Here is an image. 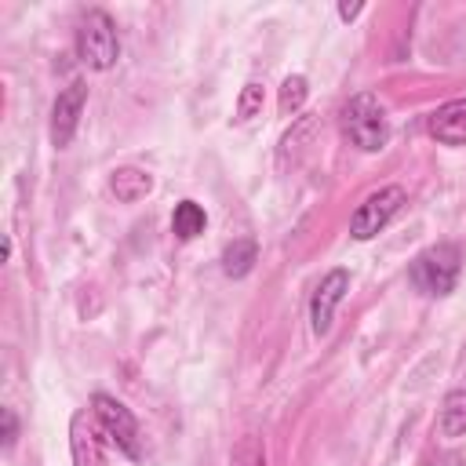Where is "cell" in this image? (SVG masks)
<instances>
[{"instance_id": "1", "label": "cell", "mask_w": 466, "mask_h": 466, "mask_svg": "<svg viewBox=\"0 0 466 466\" xmlns=\"http://www.w3.org/2000/svg\"><path fill=\"white\" fill-rule=\"evenodd\" d=\"M342 135H346L353 146L368 149V153L382 149L386 138H390V124H386L382 102H379L375 95H368V91H364V95H353V98L342 106Z\"/></svg>"}, {"instance_id": "2", "label": "cell", "mask_w": 466, "mask_h": 466, "mask_svg": "<svg viewBox=\"0 0 466 466\" xmlns=\"http://www.w3.org/2000/svg\"><path fill=\"white\" fill-rule=\"evenodd\" d=\"M76 55L84 66L91 69H109L120 55V44H116V25L106 11H87L76 25Z\"/></svg>"}, {"instance_id": "3", "label": "cell", "mask_w": 466, "mask_h": 466, "mask_svg": "<svg viewBox=\"0 0 466 466\" xmlns=\"http://www.w3.org/2000/svg\"><path fill=\"white\" fill-rule=\"evenodd\" d=\"M459 248L455 244H433L411 262V284L426 295H448L459 280Z\"/></svg>"}, {"instance_id": "4", "label": "cell", "mask_w": 466, "mask_h": 466, "mask_svg": "<svg viewBox=\"0 0 466 466\" xmlns=\"http://www.w3.org/2000/svg\"><path fill=\"white\" fill-rule=\"evenodd\" d=\"M91 411L98 419V426L106 430L109 444H116V451H124L127 459H142V444H138V426L135 415L109 393H95L91 397Z\"/></svg>"}, {"instance_id": "5", "label": "cell", "mask_w": 466, "mask_h": 466, "mask_svg": "<svg viewBox=\"0 0 466 466\" xmlns=\"http://www.w3.org/2000/svg\"><path fill=\"white\" fill-rule=\"evenodd\" d=\"M400 204H404V189H400V186H382V189H375L371 197H364V200L357 204V211H353V218H350V233H353L357 240H371V237L400 211Z\"/></svg>"}, {"instance_id": "6", "label": "cell", "mask_w": 466, "mask_h": 466, "mask_svg": "<svg viewBox=\"0 0 466 466\" xmlns=\"http://www.w3.org/2000/svg\"><path fill=\"white\" fill-rule=\"evenodd\" d=\"M106 430L98 426L95 411L84 408L73 415L69 422V448H73V466H109V455H106Z\"/></svg>"}, {"instance_id": "7", "label": "cell", "mask_w": 466, "mask_h": 466, "mask_svg": "<svg viewBox=\"0 0 466 466\" xmlns=\"http://www.w3.org/2000/svg\"><path fill=\"white\" fill-rule=\"evenodd\" d=\"M84 98H87V87L80 80H73L66 91H58L55 106H51V142L58 149H66L76 135V124H80V109H84Z\"/></svg>"}, {"instance_id": "8", "label": "cell", "mask_w": 466, "mask_h": 466, "mask_svg": "<svg viewBox=\"0 0 466 466\" xmlns=\"http://www.w3.org/2000/svg\"><path fill=\"white\" fill-rule=\"evenodd\" d=\"M350 291V273L346 269H331L317 291H313V302H309V320H313V331L324 335L331 328V317H335V306L342 302V295Z\"/></svg>"}, {"instance_id": "9", "label": "cell", "mask_w": 466, "mask_h": 466, "mask_svg": "<svg viewBox=\"0 0 466 466\" xmlns=\"http://www.w3.org/2000/svg\"><path fill=\"white\" fill-rule=\"evenodd\" d=\"M430 135L444 146H462L466 142V98H451L437 106V113L430 116Z\"/></svg>"}, {"instance_id": "10", "label": "cell", "mask_w": 466, "mask_h": 466, "mask_svg": "<svg viewBox=\"0 0 466 466\" xmlns=\"http://www.w3.org/2000/svg\"><path fill=\"white\" fill-rule=\"evenodd\" d=\"M109 189H113V197L120 204H135L153 189V178L146 171H138V167H116L113 178H109Z\"/></svg>"}, {"instance_id": "11", "label": "cell", "mask_w": 466, "mask_h": 466, "mask_svg": "<svg viewBox=\"0 0 466 466\" xmlns=\"http://www.w3.org/2000/svg\"><path fill=\"white\" fill-rule=\"evenodd\" d=\"M204 226H208V215H204V208H200L197 200H182V204H175L171 233H175L178 240H193L197 233H204Z\"/></svg>"}, {"instance_id": "12", "label": "cell", "mask_w": 466, "mask_h": 466, "mask_svg": "<svg viewBox=\"0 0 466 466\" xmlns=\"http://www.w3.org/2000/svg\"><path fill=\"white\" fill-rule=\"evenodd\" d=\"M441 433L462 437L466 433V390H451L441 404Z\"/></svg>"}, {"instance_id": "13", "label": "cell", "mask_w": 466, "mask_h": 466, "mask_svg": "<svg viewBox=\"0 0 466 466\" xmlns=\"http://www.w3.org/2000/svg\"><path fill=\"white\" fill-rule=\"evenodd\" d=\"M255 255H258L255 240H248V237L233 240V244L222 251V273H226V277H244V273L255 266Z\"/></svg>"}, {"instance_id": "14", "label": "cell", "mask_w": 466, "mask_h": 466, "mask_svg": "<svg viewBox=\"0 0 466 466\" xmlns=\"http://www.w3.org/2000/svg\"><path fill=\"white\" fill-rule=\"evenodd\" d=\"M229 466H266V448H262V437H258V433H244V437L233 444Z\"/></svg>"}, {"instance_id": "15", "label": "cell", "mask_w": 466, "mask_h": 466, "mask_svg": "<svg viewBox=\"0 0 466 466\" xmlns=\"http://www.w3.org/2000/svg\"><path fill=\"white\" fill-rule=\"evenodd\" d=\"M306 95H309V84H306V76H288L284 84H280V113L288 116V113H299L302 109V102H306Z\"/></svg>"}, {"instance_id": "16", "label": "cell", "mask_w": 466, "mask_h": 466, "mask_svg": "<svg viewBox=\"0 0 466 466\" xmlns=\"http://www.w3.org/2000/svg\"><path fill=\"white\" fill-rule=\"evenodd\" d=\"M258 113H262V84L248 80V84H244V91H240V98H237V120L244 124V120L258 116Z\"/></svg>"}, {"instance_id": "17", "label": "cell", "mask_w": 466, "mask_h": 466, "mask_svg": "<svg viewBox=\"0 0 466 466\" xmlns=\"http://www.w3.org/2000/svg\"><path fill=\"white\" fill-rule=\"evenodd\" d=\"M15 437H18V419H15L11 408H4V448H11Z\"/></svg>"}, {"instance_id": "18", "label": "cell", "mask_w": 466, "mask_h": 466, "mask_svg": "<svg viewBox=\"0 0 466 466\" xmlns=\"http://www.w3.org/2000/svg\"><path fill=\"white\" fill-rule=\"evenodd\" d=\"M360 15V4H339V18L342 22H350V18H357Z\"/></svg>"}, {"instance_id": "19", "label": "cell", "mask_w": 466, "mask_h": 466, "mask_svg": "<svg viewBox=\"0 0 466 466\" xmlns=\"http://www.w3.org/2000/svg\"><path fill=\"white\" fill-rule=\"evenodd\" d=\"M426 466H462V459L448 451V455H437V459H433V462H426Z\"/></svg>"}]
</instances>
